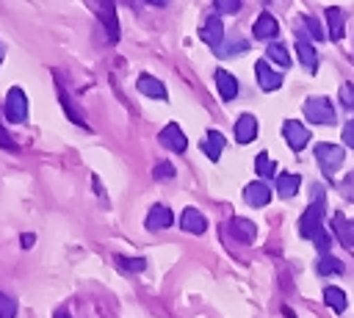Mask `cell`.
<instances>
[{
    "label": "cell",
    "instance_id": "cell-1",
    "mask_svg": "<svg viewBox=\"0 0 354 318\" xmlns=\"http://www.w3.org/2000/svg\"><path fill=\"white\" fill-rule=\"evenodd\" d=\"M324 216H326V199H324V196H321V199H313V205L304 210V216H301V221H299V232H301V238L313 241L321 254H329L332 238H329V232L324 230Z\"/></svg>",
    "mask_w": 354,
    "mask_h": 318
},
{
    "label": "cell",
    "instance_id": "cell-2",
    "mask_svg": "<svg viewBox=\"0 0 354 318\" xmlns=\"http://www.w3.org/2000/svg\"><path fill=\"white\" fill-rule=\"evenodd\" d=\"M315 160H318L321 171H324L326 177H332V174L343 166L346 155H343V147L329 144V141H321V144H315Z\"/></svg>",
    "mask_w": 354,
    "mask_h": 318
},
{
    "label": "cell",
    "instance_id": "cell-3",
    "mask_svg": "<svg viewBox=\"0 0 354 318\" xmlns=\"http://www.w3.org/2000/svg\"><path fill=\"white\" fill-rule=\"evenodd\" d=\"M304 116L313 122V124H335L337 113H335V105L329 97H310L304 102Z\"/></svg>",
    "mask_w": 354,
    "mask_h": 318
},
{
    "label": "cell",
    "instance_id": "cell-4",
    "mask_svg": "<svg viewBox=\"0 0 354 318\" xmlns=\"http://www.w3.org/2000/svg\"><path fill=\"white\" fill-rule=\"evenodd\" d=\"M6 119L14 122V124L28 119V97L19 86H11L8 94H6Z\"/></svg>",
    "mask_w": 354,
    "mask_h": 318
},
{
    "label": "cell",
    "instance_id": "cell-5",
    "mask_svg": "<svg viewBox=\"0 0 354 318\" xmlns=\"http://www.w3.org/2000/svg\"><path fill=\"white\" fill-rule=\"evenodd\" d=\"M199 39L205 41V44H210V50L216 53L221 44H224V22H221V17H207L205 22H202V28H199Z\"/></svg>",
    "mask_w": 354,
    "mask_h": 318
},
{
    "label": "cell",
    "instance_id": "cell-6",
    "mask_svg": "<svg viewBox=\"0 0 354 318\" xmlns=\"http://www.w3.org/2000/svg\"><path fill=\"white\" fill-rule=\"evenodd\" d=\"M282 135H285V141H288V147L293 152H301L307 147V141H310V130L301 122H296V119H288L282 124Z\"/></svg>",
    "mask_w": 354,
    "mask_h": 318
},
{
    "label": "cell",
    "instance_id": "cell-7",
    "mask_svg": "<svg viewBox=\"0 0 354 318\" xmlns=\"http://www.w3.org/2000/svg\"><path fill=\"white\" fill-rule=\"evenodd\" d=\"M158 138H160V144H163L169 152H177V155H180V152H185V147H188L185 133H183V130H180V124H174V122H171V124H166V127L160 130V135H158Z\"/></svg>",
    "mask_w": 354,
    "mask_h": 318
},
{
    "label": "cell",
    "instance_id": "cell-8",
    "mask_svg": "<svg viewBox=\"0 0 354 318\" xmlns=\"http://www.w3.org/2000/svg\"><path fill=\"white\" fill-rule=\"evenodd\" d=\"M243 202L252 205V207H266L271 202V188L266 180H254L243 188Z\"/></svg>",
    "mask_w": 354,
    "mask_h": 318
},
{
    "label": "cell",
    "instance_id": "cell-9",
    "mask_svg": "<svg viewBox=\"0 0 354 318\" xmlns=\"http://www.w3.org/2000/svg\"><path fill=\"white\" fill-rule=\"evenodd\" d=\"M254 75H257V83H260L263 91H277V88L282 86V75H279L277 69H271L266 58H260V61L254 64Z\"/></svg>",
    "mask_w": 354,
    "mask_h": 318
},
{
    "label": "cell",
    "instance_id": "cell-10",
    "mask_svg": "<svg viewBox=\"0 0 354 318\" xmlns=\"http://www.w3.org/2000/svg\"><path fill=\"white\" fill-rule=\"evenodd\" d=\"M296 53H299L301 64H304L310 72L318 69V53H315V47L310 44V39H307L301 30H296Z\"/></svg>",
    "mask_w": 354,
    "mask_h": 318
},
{
    "label": "cell",
    "instance_id": "cell-11",
    "mask_svg": "<svg viewBox=\"0 0 354 318\" xmlns=\"http://www.w3.org/2000/svg\"><path fill=\"white\" fill-rule=\"evenodd\" d=\"M254 138H257V119L252 113L238 116V122H235V141L238 144H252Z\"/></svg>",
    "mask_w": 354,
    "mask_h": 318
},
{
    "label": "cell",
    "instance_id": "cell-12",
    "mask_svg": "<svg viewBox=\"0 0 354 318\" xmlns=\"http://www.w3.org/2000/svg\"><path fill=\"white\" fill-rule=\"evenodd\" d=\"M180 227L185 230V232H194V235H202L205 230H207V218L196 210V207H185L183 213H180Z\"/></svg>",
    "mask_w": 354,
    "mask_h": 318
},
{
    "label": "cell",
    "instance_id": "cell-13",
    "mask_svg": "<svg viewBox=\"0 0 354 318\" xmlns=\"http://www.w3.org/2000/svg\"><path fill=\"white\" fill-rule=\"evenodd\" d=\"M171 221H174V216H171V210L166 205H152L149 213H147V230H152V232L171 227Z\"/></svg>",
    "mask_w": 354,
    "mask_h": 318
},
{
    "label": "cell",
    "instance_id": "cell-14",
    "mask_svg": "<svg viewBox=\"0 0 354 318\" xmlns=\"http://www.w3.org/2000/svg\"><path fill=\"white\" fill-rule=\"evenodd\" d=\"M230 232H232V238H238V241H243V243H252V241L257 238L254 221H252V218H243V216H235V218L230 221Z\"/></svg>",
    "mask_w": 354,
    "mask_h": 318
},
{
    "label": "cell",
    "instance_id": "cell-15",
    "mask_svg": "<svg viewBox=\"0 0 354 318\" xmlns=\"http://www.w3.org/2000/svg\"><path fill=\"white\" fill-rule=\"evenodd\" d=\"M335 221H332V230H335V238L343 243V246H348V249H354V221H348L343 213H335L332 216Z\"/></svg>",
    "mask_w": 354,
    "mask_h": 318
},
{
    "label": "cell",
    "instance_id": "cell-16",
    "mask_svg": "<svg viewBox=\"0 0 354 318\" xmlns=\"http://www.w3.org/2000/svg\"><path fill=\"white\" fill-rule=\"evenodd\" d=\"M216 86H218V97L227 100V102L235 100L238 97V88H241L238 80L232 77V72H227V69H218L216 72Z\"/></svg>",
    "mask_w": 354,
    "mask_h": 318
},
{
    "label": "cell",
    "instance_id": "cell-17",
    "mask_svg": "<svg viewBox=\"0 0 354 318\" xmlns=\"http://www.w3.org/2000/svg\"><path fill=\"white\" fill-rule=\"evenodd\" d=\"M136 88H138L144 97L166 100V86H163L158 77H152V75H138V80H136Z\"/></svg>",
    "mask_w": 354,
    "mask_h": 318
},
{
    "label": "cell",
    "instance_id": "cell-18",
    "mask_svg": "<svg viewBox=\"0 0 354 318\" xmlns=\"http://www.w3.org/2000/svg\"><path fill=\"white\" fill-rule=\"evenodd\" d=\"M252 33H254V39L266 41V39H274L279 33V25H277V19L271 14H260L257 22H254V28H252Z\"/></svg>",
    "mask_w": 354,
    "mask_h": 318
},
{
    "label": "cell",
    "instance_id": "cell-19",
    "mask_svg": "<svg viewBox=\"0 0 354 318\" xmlns=\"http://www.w3.org/2000/svg\"><path fill=\"white\" fill-rule=\"evenodd\" d=\"M299 183H301L299 174H293V171H282V174L277 177V194H279L282 199H293L296 191H299Z\"/></svg>",
    "mask_w": 354,
    "mask_h": 318
},
{
    "label": "cell",
    "instance_id": "cell-20",
    "mask_svg": "<svg viewBox=\"0 0 354 318\" xmlns=\"http://www.w3.org/2000/svg\"><path fill=\"white\" fill-rule=\"evenodd\" d=\"M97 11H100V19H102V25H105V33H108V39H111V41H119V22H116V8H113L111 3H105V6H100Z\"/></svg>",
    "mask_w": 354,
    "mask_h": 318
},
{
    "label": "cell",
    "instance_id": "cell-21",
    "mask_svg": "<svg viewBox=\"0 0 354 318\" xmlns=\"http://www.w3.org/2000/svg\"><path fill=\"white\" fill-rule=\"evenodd\" d=\"M221 149H224V135L218 130H207L205 141H202V152L210 158V160H218L221 158Z\"/></svg>",
    "mask_w": 354,
    "mask_h": 318
},
{
    "label": "cell",
    "instance_id": "cell-22",
    "mask_svg": "<svg viewBox=\"0 0 354 318\" xmlns=\"http://www.w3.org/2000/svg\"><path fill=\"white\" fill-rule=\"evenodd\" d=\"M326 25H329V36L337 41V39H343V33H346V25H343V11L340 8H326Z\"/></svg>",
    "mask_w": 354,
    "mask_h": 318
},
{
    "label": "cell",
    "instance_id": "cell-23",
    "mask_svg": "<svg viewBox=\"0 0 354 318\" xmlns=\"http://www.w3.org/2000/svg\"><path fill=\"white\" fill-rule=\"evenodd\" d=\"M266 58L268 61H274L277 66H282V69H288L290 66V53H288V47L285 44H279V41H274V44H268L266 47Z\"/></svg>",
    "mask_w": 354,
    "mask_h": 318
},
{
    "label": "cell",
    "instance_id": "cell-24",
    "mask_svg": "<svg viewBox=\"0 0 354 318\" xmlns=\"http://www.w3.org/2000/svg\"><path fill=\"white\" fill-rule=\"evenodd\" d=\"M324 301L335 310V312H343L346 307H348V299H346V293L340 290V288H335V285H329V288H324Z\"/></svg>",
    "mask_w": 354,
    "mask_h": 318
},
{
    "label": "cell",
    "instance_id": "cell-25",
    "mask_svg": "<svg viewBox=\"0 0 354 318\" xmlns=\"http://www.w3.org/2000/svg\"><path fill=\"white\" fill-rule=\"evenodd\" d=\"M254 171H257V177H263V180L274 177V171H277V163H274V158H271L268 152H260V155L254 158Z\"/></svg>",
    "mask_w": 354,
    "mask_h": 318
},
{
    "label": "cell",
    "instance_id": "cell-26",
    "mask_svg": "<svg viewBox=\"0 0 354 318\" xmlns=\"http://www.w3.org/2000/svg\"><path fill=\"white\" fill-rule=\"evenodd\" d=\"M315 271L318 274H343V263L332 254H321L318 263H315Z\"/></svg>",
    "mask_w": 354,
    "mask_h": 318
},
{
    "label": "cell",
    "instance_id": "cell-27",
    "mask_svg": "<svg viewBox=\"0 0 354 318\" xmlns=\"http://www.w3.org/2000/svg\"><path fill=\"white\" fill-rule=\"evenodd\" d=\"M116 265H119L122 271H133V274H138V271L147 268V260H144V257H116Z\"/></svg>",
    "mask_w": 354,
    "mask_h": 318
},
{
    "label": "cell",
    "instance_id": "cell-28",
    "mask_svg": "<svg viewBox=\"0 0 354 318\" xmlns=\"http://www.w3.org/2000/svg\"><path fill=\"white\" fill-rule=\"evenodd\" d=\"M337 97H340V105L354 116V86L351 83H343L340 91H337Z\"/></svg>",
    "mask_w": 354,
    "mask_h": 318
},
{
    "label": "cell",
    "instance_id": "cell-29",
    "mask_svg": "<svg viewBox=\"0 0 354 318\" xmlns=\"http://www.w3.org/2000/svg\"><path fill=\"white\" fill-rule=\"evenodd\" d=\"M241 50L246 53V50H249V41H246V39H241V36L235 33V36H232V41H230V47L218 50L216 55H224V58H227V55H235V53H241Z\"/></svg>",
    "mask_w": 354,
    "mask_h": 318
},
{
    "label": "cell",
    "instance_id": "cell-30",
    "mask_svg": "<svg viewBox=\"0 0 354 318\" xmlns=\"http://www.w3.org/2000/svg\"><path fill=\"white\" fill-rule=\"evenodd\" d=\"M152 177H155V180H171V177H174V166H171L169 160H160V163H155Z\"/></svg>",
    "mask_w": 354,
    "mask_h": 318
},
{
    "label": "cell",
    "instance_id": "cell-31",
    "mask_svg": "<svg viewBox=\"0 0 354 318\" xmlns=\"http://www.w3.org/2000/svg\"><path fill=\"white\" fill-rule=\"evenodd\" d=\"M17 315V301L6 293H0V318H14Z\"/></svg>",
    "mask_w": 354,
    "mask_h": 318
},
{
    "label": "cell",
    "instance_id": "cell-32",
    "mask_svg": "<svg viewBox=\"0 0 354 318\" xmlns=\"http://www.w3.org/2000/svg\"><path fill=\"white\" fill-rule=\"evenodd\" d=\"M337 191H340L348 202H354V171H348V174H346V180H343V183H337Z\"/></svg>",
    "mask_w": 354,
    "mask_h": 318
},
{
    "label": "cell",
    "instance_id": "cell-33",
    "mask_svg": "<svg viewBox=\"0 0 354 318\" xmlns=\"http://www.w3.org/2000/svg\"><path fill=\"white\" fill-rule=\"evenodd\" d=\"M241 8L238 0H216V14H235Z\"/></svg>",
    "mask_w": 354,
    "mask_h": 318
},
{
    "label": "cell",
    "instance_id": "cell-34",
    "mask_svg": "<svg viewBox=\"0 0 354 318\" xmlns=\"http://www.w3.org/2000/svg\"><path fill=\"white\" fill-rule=\"evenodd\" d=\"M304 25H307V30H310V36L318 41V39H324V30H321V25H318V19L315 17H304Z\"/></svg>",
    "mask_w": 354,
    "mask_h": 318
},
{
    "label": "cell",
    "instance_id": "cell-35",
    "mask_svg": "<svg viewBox=\"0 0 354 318\" xmlns=\"http://www.w3.org/2000/svg\"><path fill=\"white\" fill-rule=\"evenodd\" d=\"M0 147H3V149H8V152H17V149H19V147H17V141L3 130V124H0Z\"/></svg>",
    "mask_w": 354,
    "mask_h": 318
},
{
    "label": "cell",
    "instance_id": "cell-36",
    "mask_svg": "<svg viewBox=\"0 0 354 318\" xmlns=\"http://www.w3.org/2000/svg\"><path fill=\"white\" fill-rule=\"evenodd\" d=\"M343 144H346V147H351V149H354V119H351V122H346V124H343Z\"/></svg>",
    "mask_w": 354,
    "mask_h": 318
},
{
    "label": "cell",
    "instance_id": "cell-37",
    "mask_svg": "<svg viewBox=\"0 0 354 318\" xmlns=\"http://www.w3.org/2000/svg\"><path fill=\"white\" fill-rule=\"evenodd\" d=\"M33 241H36L33 235H22V246H25V249H30V246H33Z\"/></svg>",
    "mask_w": 354,
    "mask_h": 318
},
{
    "label": "cell",
    "instance_id": "cell-38",
    "mask_svg": "<svg viewBox=\"0 0 354 318\" xmlns=\"http://www.w3.org/2000/svg\"><path fill=\"white\" fill-rule=\"evenodd\" d=\"M53 318H72V315H69L66 310H55V315H53Z\"/></svg>",
    "mask_w": 354,
    "mask_h": 318
},
{
    "label": "cell",
    "instance_id": "cell-39",
    "mask_svg": "<svg viewBox=\"0 0 354 318\" xmlns=\"http://www.w3.org/2000/svg\"><path fill=\"white\" fill-rule=\"evenodd\" d=\"M282 315H285V318H296V315H293V310H290V307H285V310H282Z\"/></svg>",
    "mask_w": 354,
    "mask_h": 318
},
{
    "label": "cell",
    "instance_id": "cell-40",
    "mask_svg": "<svg viewBox=\"0 0 354 318\" xmlns=\"http://www.w3.org/2000/svg\"><path fill=\"white\" fill-rule=\"evenodd\" d=\"M3 55H6V44L0 41V61H3Z\"/></svg>",
    "mask_w": 354,
    "mask_h": 318
}]
</instances>
